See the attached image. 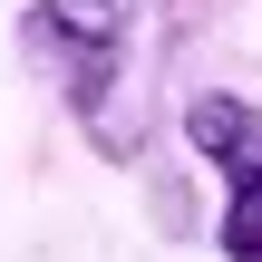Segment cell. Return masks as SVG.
<instances>
[{"mask_svg": "<svg viewBox=\"0 0 262 262\" xmlns=\"http://www.w3.org/2000/svg\"><path fill=\"white\" fill-rule=\"evenodd\" d=\"M126 39H136L126 0H29V10H19V49L58 78V97L78 107V126H88L107 156H136V146H146V136L117 117V88H126Z\"/></svg>", "mask_w": 262, "mask_h": 262, "instance_id": "6da1fadb", "label": "cell"}, {"mask_svg": "<svg viewBox=\"0 0 262 262\" xmlns=\"http://www.w3.org/2000/svg\"><path fill=\"white\" fill-rule=\"evenodd\" d=\"M185 146L224 175V194L253 185L262 175V107L233 97V88H194V97H185Z\"/></svg>", "mask_w": 262, "mask_h": 262, "instance_id": "7a4b0ae2", "label": "cell"}, {"mask_svg": "<svg viewBox=\"0 0 262 262\" xmlns=\"http://www.w3.org/2000/svg\"><path fill=\"white\" fill-rule=\"evenodd\" d=\"M214 253H224V262H262V175L224 194V224H214Z\"/></svg>", "mask_w": 262, "mask_h": 262, "instance_id": "3957f363", "label": "cell"}]
</instances>
